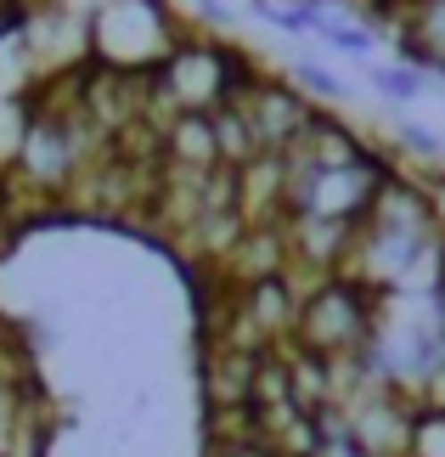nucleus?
<instances>
[{
	"mask_svg": "<svg viewBox=\"0 0 445 457\" xmlns=\"http://www.w3.org/2000/svg\"><path fill=\"white\" fill-rule=\"evenodd\" d=\"M372 85H378L383 96H395V102H417L429 91V74L412 68V62H395V68H372Z\"/></svg>",
	"mask_w": 445,
	"mask_h": 457,
	"instance_id": "7ed1b4c3",
	"label": "nucleus"
},
{
	"mask_svg": "<svg viewBox=\"0 0 445 457\" xmlns=\"http://www.w3.org/2000/svg\"><path fill=\"white\" fill-rule=\"evenodd\" d=\"M237 108L248 113V125H254V136H260L265 153H288L299 136L310 130V119H316L310 102L299 96L293 85H276V79H260L254 91L237 102Z\"/></svg>",
	"mask_w": 445,
	"mask_h": 457,
	"instance_id": "f03ea898",
	"label": "nucleus"
},
{
	"mask_svg": "<svg viewBox=\"0 0 445 457\" xmlns=\"http://www.w3.org/2000/svg\"><path fill=\"white\" fill-rule=\"evenodd\" d=\"M293 79L305 85L310 96H322V102H338V96H350V85L333 74V68H322V62H293Z\"/></svg>",
	"mask_w": 445,
	"mask_h": 457,
	"instance_id": "20e7f679",
	"label": "nucleus"
},
{
	"mask_svg": "<svg viewBox=\"0 0 445 457\" xmlns=\"http://www.w3.org/2000/svg\"><path fill=\"white\" fill-rule=\"evenodd\" d=\"M378 305H383V294L355 283L350 271L322 277V283L305 288V300H299L293 339H299V350H310V356H322V361H350V356H361V345L372 339V328H378Z\"/></svg>",
	"mask_w": 445,
	"mask_h": 457,
	"instance_id": "f257e3e1",
	"label": "nucleus"
},
{
	"mask_svg": "<svg viewBox=\"0 0 445 457\" xmlns=\"http://www.w3.org/2000/svg\"><path fill=\"white\" fill-rule=\"evenodd\" d=\"M400 136H406V147H417V153H440V136L423 130V125H406Z\"/></svg>",
	"mask_w": 445,
	"mask_h": 457,
	"instance_id": "39448f33",
	"label": "nucleus"
}]
</instances>
